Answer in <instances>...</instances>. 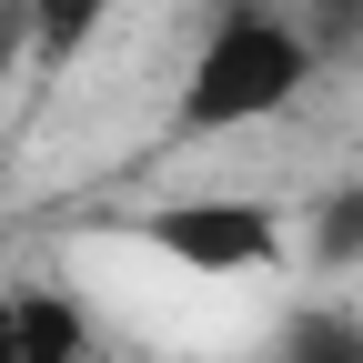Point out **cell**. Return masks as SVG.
Returning a JSON list of instances; mask_svg holds the SVG:
<instances>
[{
    "mask_svg": "<svg viewBox=\"0 0 363 363\" xmlns=\"http://www.w3.org/2000/svg\"><path fill=\"white\" fill-rule=\"evenodd\" d=\"M303 81H313V40L283 21V11H262V0H222L212 30H202V51H192V81H182V131H242V121H272V111H293L303 101Z\"/></svg>",
    "mask_w": 363,
    "mask_h": 363,
    "instance_id": "obj_1",
    "label": "cell"
},
{
    "mask_svg": "<svg viewBox=\"0 0 363 363\" xmlns=\"http://www.w3.org/2000/svg\"><path fill=\"white\" fill-rule=\"evenodd\" d=\"M142 242L152 252H172L182 272H252V262H272L283 252V222H272L262 202H222V192H202V202H162V212H142Z\"/></svg>",
    "mask_w": 363,
    "mask_h": 363,
    "instance_id": "obj_2",
    "label": "cell"
},
{
    "mask_svg": "<svg viewBox=\"0 0 363 363\" xmlns=\"http://www.w3.org/2000/svg\"><path fill=\"white\" fill-rule=\"evenodd\" d=\"M101 21H111V0H21V30H30V51L40 61H81L91 40H101Z\"/></svg>",
    "mask_w": 363,
    "mask_h": 363,
    "instance_id": "obj_3",
    "label": "cell"
},
{
    "mask_svg": "<svg viewBox=\"0 0 363 363\" xmlns=\"http://www.w3.org/2000/svg\"><path fill=\"white\" fill-rule=\"evenodd\" d=\"M272 363H363V313H333V303H303L283 323V353Z\"/></svg>",
    "mask_w": 363,
    "mask_h": 363,
    "instance_id": "obj_4",
    "label": "cell"
},
{
    "mask_svg": "<svg viewBox=\"0 0 363 363\" xmlns=\"http://www.w3.org/2000/svg\"><path fill=\"white\" fill-rule=\"evenodd\" d=\"M11 313H21L30 363H81V303L71 293H11Z\"/></svg>",
    "mask_w": 363,
    "mask_h": 363,
    "instance_id": "obj_5",
    "label": "cell"
},
{
    "mask_svg": "<svg viewBox=\"0 0 363 363\" xmlns=\"http://www.w3.org/2000/svg\"><path fill=\"white\" fill-rule=\"evenodd\" d=\"M313 262H323V272H353L363 262V182H333V192L313 202Z\"/></svg>",
    "mask_w": 363,
    "mask_h": 363,
    "instance_id": "obj_6",
    "label": "cell"
},
{
    "mask_svg": "<svg viewBox=\"0 0 363 363\" xmlns=\"http://www.w3.org/2000/svg\"><path fill=\"white\" fill-rule=\"evenodd\" d=\"M0 363H30V343H21V313H11V293H0Z\"/></svg>",
    "mask_w": 363,
    "mask_h": 363,
    "instance_id": "obj_7",
    "label": "cell"
},
{
    "mask_svg": "<svg viewBox=\"0 0 363 363\" xmlns=\"http://www.w3.org/2000/svg\"><path fill=\"white\" fill-rule=\"evenodd\" d=\"M343 11H353V0H343Z\"/></svg>",
    "mask_w": 363,
    "mask_h": 363,
    "instance_id": "obj_8",
    "label": "cell"
}]
</instances>
